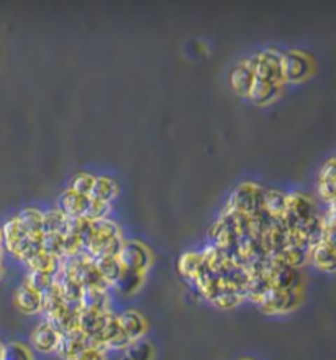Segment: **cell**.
I'll list each match as a JSON object with an SVG mask.
<instances>
[{"mask_svg":"<svg viewBox=\"0 0 336 360\" xmlns=\"http://www.w3.org/2000/svg\"><path fill=\"white\" fill-rule=\"evenodd\" d=\"M249 66L254 72V78L266 80V82L282 85L284 84V75H282V55L277 51L267 50L259 52L248 59Z\"/></svg>","mask_w":336,"mask_h":360,"instance_id":"1","label":"cell"},{"mask_svg":"<svg viewBox=\"0 0 336 360\" xmlns=\"http://www.w3.org/2000/svg\"><path fill=\"white\" fill-rule=\"evenodd\" d=\"M227 210L248 216L258 213L264 210V190L256 184H241L230 196Z\"/></svg>","mask_w":336,"mask_h":360,"instance_id":"2","label":"cell"},{"mask_svg":"<svg viewBox=\"0 0 336 360\" xmlns=\"http://www.w3.org/2000/svg\"><path fill=\"white\" fill-rule=\"evenodd\" d=\"M315 215V205L312 203L309 196L302 194H292L287 195V210L286 215L281 218V222L287 231H297L302 224L309 222L312 216Z\"/></svg>","mask_w":336,"mask_h":360,"instance_id":"3","label":"cell"},{"mask_svg":"<svg viewBox=\"0 0 336 360\" xmlns=\"http://www.w3.org/2000/svg\"><path fill=\"white\" fill-rule=\"evenodd\" d=\"M264 277L267 278L269 285L272 288H279V290H299L302 285V277L299 268L287 266L286 262L279 259L269 257L266 273Z\"/></svg>","mask_w":336,"mask_h":360,"instance_id":"4","label":"cell"},{"mask_svg":"<svg viewBox=\"0 0 336 360\" xmlns=\"http://www.w3.org/2000/svg\"><path fill=\"white\" fill-rule=\"evenodd\" d=\"M300 303L299 290H279V288H269L266 295L259 301V308L267 315L289 313L295 310Z\"/></svg>","mask_w":336,"mask_h":360,"instance_id":"5","label":"cell"},{"mask_svg":"<svg viewBox=\"0 0 336 360\" xmlns=\"http://www.w3.org/2000/svg\"><path fill=\"white\" fill-rule=\"evenodd\" d=\"M118 262L122 264L123 268L128 271L141 272L145 273L151 266V252L145 244L136 243V241H128L123 243L122 249L118 252Z\"/></svg>","mask_w":336,"mask_h":360,"instance_id":"6","label":"cell"},{"mask_svg":"<svg viewBox=\"0 0 336 360\" xmlns=\"http://www.w3.org/2000/svg\"><path fill=\"white\" fill-rule=\"evenodd\" d=\"M312 61L302 51H289L282 55V75L284 82H302L310 75Z\"/></svg>","mask_w":336,"mask_h":360,"instance_id":"7","label":"cell"},{"mask_svg":"<svg viewBox=\"0 0 336 360\" xmlns=\"http://www.w3.org/2000/svg\"><path fill=\"white\" fill-rule=\"evenodd\" d=\"M80 303L79 301H64L61 311H57L56 315L48 316V323H50L55 331L59 336L71 333V331L78 329V321L80 313Z\"/></svg>","mask_w":336,"mask_h":360,"instance_id":"8","label":"cell"},{"mask_svg":"<svg viewBox=\"0 0 336 360\" xmlns=\"http://www.w3.org/2000/svg\"><path fill=\"white\" fill-rule=\"evenodd\" d=\"M88 347H90L88 336H84L79 329H74L71 331V333L59 336V343H57L56 352L64 360H73L76 355L80 354Z\"/></svg>","mask_w":336,"mask_h":360,"instance_id":"9","label":"cell"},{"mask_svg":"<svg viewBox=\"0 0 336 360\" xmlns=\"http://www.w3.org/2000/svg\"><path fill=\"white\" fill-rule=\"evenodd\" d=\"M90 206V199L84 195L74 194L73 190H67L59 196V211L66 218H85Z\"/></svg>","mask_w":336,"mask_h":360,"instance_id":"10","label":"cell"},{"mask_svg":"<svg viewBox=\"0 0 336 360\" xmlns=\"http://www.w3.org/2000/svg\"><path fill=\"white\" fill-rule=\"evenodd\" d=\"M118 318V324L122 333L127 338L134 343V340H140L141 336L146 333V321L140 313L136 311H125Z\"/></svg>","mask_w":336,"mask_h":360,"instance_id":"11","label":"cell"},{"mask_svg":"<svg viewBox=\"0 0 336 360\" xmlns=\"http://www.w3.org/2000/svg\"><path fill=\"white\" fill-rule=\"evenodd\" d=\"M318 192L325 201L336 200V157L326 161L318 175Z\"/></svg>","mask_w":336,"mask_h":360,"instance_id":"12","label":"cell"},{"mask_svg":"<svg viewBox=\"0 0 336 360\" xmlns=\"http://www.w3.org/2000/svg\"><path fill=\"white\" fill-rule=\"evenodd\" d=\"M31 340L33 345H35L38 350H41V352H52V350H56L57 343H59V334H57L55 328L45 319L43 323L38 324V328L31 336Z\"/></svg>","mask_w":336,"mask_h":360,"instance_id":"13","label":"cell"},{"mask_svg":"<svg viewBox=\"0 0 336 360\" xmlns=\"http://www.w3.org/2000/svg\"><path fill=\"white\" fill-rule=\"evenodd\" d=\"M79 303H80V308L85 311L107 313V308H108L107 290H102V288H84Z\"/></svg>","mask_w":336,"mask_h":360,"instance_id":"14","label":"cell"},{"mask_svg":"<svg viewBox=\"0 0 336 360\" xmlns=\"http://www.w3.org/2000/svg\"><path fill=\"white\" fill-rule=\"evenodd\" d=\"M13 301H15L17 308L25 315H35L38 311H41V295L28 287L27 283H23L15 291Z\"/></svg>","mask_w":336,"mask_h":360,"instance_id":"15","label":"cell"},{"mask_svg":"<svg viewBox=\"0 0 336 360\" xmlns=\"http://www.w3.org/2000/svg\"><path fill=\"white\" fill-rule=\"evenodd\" d=\"M309 259L321 272H336V251L328 244L320 243L310 249Z\"/></svg>","mask_w":336,"mask_h":360,"instance_id":"16","label":"cell"},{"mask_svg":"<svg viewBox=\"0 0 336 360\" xmlns=\"http://www.w3.org/2000/svg\"><path fill=\"white\" fill-rule=\"evenodd\" d=\"M254 82V72L249 66L248 61L241 62V64L237 66V69H233L232 75H230V84H232V89L238 95H246L251 85Z\"/></svg>","mask_w":336,"mask_h":360,"instance_id":"17","label":"cell"},{"mask_svg":"<svg viewBox=\"0 0 336 360\" xmlns=\"http://www.w3.org/2000/svg\"><path fill=\"white\" fill-rule=\"evenodd\" d=\"M281 85L266 82V80L256 79L254 78V82L249 89L248 97L251 99V102H254L256 105H267L274 100L277 95H279Z\"/></svg>","mask_w":336,"mask_h":360,"instance_id":"18","label":"cell"},{"mask_svg":"<svg viewBox=\"0 0 336 360\" xmlns=\"http://www.w3.org/2000/svg\"><path fill=\"white\" fill-rule=\"evenodd\" d=\"M55 285L57 287V290L61 291L64 301H79L84 290V288L76 282V278L71 277L67 272L61 271V268L55 275Z\"/></svg>","mask_w":336,"mask_h":360,"instance_id":"19","label":"cell"},{"mask_svg":"<svg viewBox=\"0 0 336 360\" xmlns=\"http://www.w3.org/2000/svg\"><path fill=\"white\" fill-rule=\"evenodd\" d=\"M27 238L28 234L23 231L17 219H10V222L6 223V226L2 229L4 243H6V247L13 254V256H17Z\"/></svg>","mask_w":336,"mask_h":360,"instance_id":"20","label":"cell"},{"mask_svg":"<svg viewBox=\"0 0 336 360\" xmlns=\"http://www.w3.org/2000/svg\"><path fill=\"white\" fill-rule=\"evenodd\" d=\"M143 280H145V273L123 268L122 273H120V277L117 278V282L113 283V287L117 288L120 294L128 296V295L136 294V291L140 290V287L143 285Z\"/></svg>","mask_w":336,"mask_h":360,"instance_id":"21","label":"cell"},{"mask_svg":"<svg viewBox=\"0 0 336 360\" xmlns=\"http://www.w3.org/2000/svg\"><path fill=\"white\" fill-rule=\"evenodd\" d=\"M117 196V184L112 179L107 177H97L94 179L92 190H90L89 199L94 201H100V203H108Z\"/></svg>","mask_w":336,"mask_h":360,"instance_id":"22","label":"cell"},{"mask_svg":"<svg viewBox=\"0 0 336 360\" xmlns=\"http://www.w3.org/2000/svg\"><path fill=\"white\" fill-rule=\"evenodd\" d=\"M15 219L28 236H40V234H43V213L38 210H23Z\"/></svg>","mask_w":336,"mask_h":360,"instance_id":"23","label":"cell"},{"mask_svg":"<svg viewBox=\"0 0 336 360\" xmlns=\"http://www.w3.org/2000/svg\"><path fill=\"white\" fill-rule=\"evenodd\" d=\"M287 210V195L279 190H264V211L274 219H281Z\"/></svg>","mask_w":336,"mask_h":360,"instance_id":"24","label":"cell"},{"mask_svg":"<svg viewBox=\"0 0 336 360\" xmlns=\"http://www.w3.org/2000/svg\"><path fill=\"white\" fill-rule=\"evenodd\" d=\"M92 261L95 264V267H97L99 273L108 285H113L123 271L122 264L118 262L117 257H97L92 259Z\"/></svg>","mask_w":336,"mask_h":360,"instance_id":"25","label":"cell"},{"mask_svg":"<svg viewBox=\"0 0 336 360\" xmlns=\"http://www.w3.org/2000/svg\"><path fill=\"white\" fill-rule=\"evenodd\" d=\"M27 264L30 266L31 271L50 273V275H52V277H55L61 268V259L59 257H55V256H51V254H46L43 251L38 252L36 256L30 259V261H28Z\"/></svg>","mask_w":336,"mask_h":360,"instance_id":"26","label":"cell"},{"mask_svg":"<svg viewBox=\"0 0 336 360\" xmlns=\"http://www.w3.org/2000/svg\"><path fill=\"white\" fill-rule=\"evenodd\" d=\"M67 218L59 210L43 213V234H62L66 231Z\"/></svg>","mask_w":336,"mask_h":360,"instance_id":"27","label":"cell"},{"mask_svg":"<svg viewBox=\"0 0 336 360\" xmlns=\"http://www.w3.org/2000/svg\"><path fill=\"white\" fill-rule=\"evenodd\" d=\"M62 306H64V298H62L61 291L57 290L56 285H52L51 288H48L45 294H41V311H45L46 318L61 311Z\"/></svg>","mask_w":336,"mask_h":360,"instance_id":"28","label":"cell"},{"mask_svg":"<svg viewBox=\"0 0 336 360\" xmlns=\"http://www.w3.org/2000/svg\"><path fill=\"white\" fill-rule=\"evenodd\" d=\"M269 288H271V285H269L267 278L264 275L249 277V280L246 283V290H244V298H249L254 301V303H259Z\"/></svg>","mask_w":336,"mask_h":360,"instance_id":"29","label":"cell"},{"mask_svg":"<svg viewBox=\"0 0 336 360\" xmlns=\"http://www.w3.org/2000/svg\"><path fill=\"white\" fill-rule=\"evenodd\" d=\"M153 357H155V350H153L150 343L134 340L125 349L123 360H153Z\"/></svg>","mask_w":336,"mask_h":360,"instance_id":"30","label":"cell"},{"mask_svg":"<svg viewBox=\"0 0 336 360\" xmlns=\"http://www.w3.org/2000/svg\"><path fill=\"white\" fill-rule=\"evenodd\" d=\"M202 262H204L202 254L187 252L181 257V261H179V272L186 278H195L197 272H199L202 267Z\"/></svg>","mask_w":336,"mask_h":360,"instance_id":"31","label":"cell"},{"mask_svg":"<svg viewBox=\"0 0 336 360\" xmlns=\"http://www.w3.org/2000/svg\"><path fill=\"white\" fill-rule=\"evenodd\" d=\"M41 249L43 252L51 254L55 257H64V239H62V234H43Z\"/></svg>","mask_w":336,"mask_h":360,"instance_id":"32","label":"cell"},{"mask_svg":"<svg viewBox=\"0 0 336 360\" xmlns=\"http://www.w3.org/2000/svg\"><path fill=\"white\" fill-rule=\"evenodd\" d=\"M25 283L28 287L33 288V290L38 291V294L41 295V294H45L48 288H51L52 285H55V277L50 275V273L31 271Z\"/></svg>","mask_w":336,"mask_h":360,"instance_id":"33","label":"cell"},{"mask_svg":"<svg viewBox=\"0 0 336 360\" xmlns=\"http://www.w3.org/2000/svg\"><path fill=\"white\" fill-rule=\"evenodd\" d=\"M2 360H33V355L27 345L10 343L2 347Z\"/></svg>","mask_w":336,"mask_h":360,"instance_id":"34","label":"cell"},{"mask_svg":"<svg viewBox=\"0 0 336 360\" xmlns=\"http://www.w3.org/2000/svg\"><path fill=\"white\" fill-rule=\"evenodd\" d=\"M94 228V239H112L120 236L118 224H115L110 219H100V222H92Z\"/></svg>","mask_w":336,"mask_h":360,"instance_id":"35","label":"cell"},{"mask_svg":"<svg viewBox=\"0 0 336 360\" xmlns=\"http://www.w3.org/2000/svg\"><path fill=\"white\" fill-rule=\"evenodd\" d=\"M92 185H94V177L92 175L79 174L73 180V184H71V189L69 190H73L74 194H78V195L89 196L90 195V190H92Z\"/></svg>","mask_w":336,"mask_h":360,"instance_id":"36","label":"cell"},{"mask_svg":"<svg viewBox=\"0 0 336 360\" xmlns=\"http://www.w3.org/2000/svg\"><path fill=\"white\" fill-rule=\"evenodd\" d=\"M108 203H100V201L90 200V206L85 219H89V222H100V219H105V216L108 213Z\"/></svg>","mask_w":336,"mask_h":360,"instance_id":"37","label":"cell"},{"mask_svg":"<svg viewBox=\"0 0 336 360\" xmlns=\"http://www.w3.org/2000/svg\"><path fill=\"white\" fill-rule=\"evenodd\" d=\"M73 360H104V352H102V349L88 347V349H84L80 354L76 355Z\"/></svg>","mask_w":336,"mask_h":360,"instance_id":"38","label":"cell"},{"mask_svg":"<svg viewBox=\"0 0 336 360\" xmlns=\"http://www.w3.org/2000/svg\"><path fill=\"white\" fill-rule=\"evenodd\" d=\"M321 223H323L325 228L336 226V200L330 201L328 203V210H326V213L321 216Z\"/></svg>","mask_w":336,"mask_h":360,"instance_id":"39","label":"cell"},{"mask_svg":"<svg viewBox=\"0 0 336 360\" xmlns=\"http://www.w3.org/2000/svg\"><path fill=\"white\" fill-rule=\"evenodd\" d=\"M323 243L336 251V226H323Z\"/></svg>","mask_w":336,"mask_h":360,"instance_id":"40","label":"cell"},{"mask_svg":"<svg viewBox=\"0 0 336 360\" xmlns=\"http://www.w3.org/2000/svg\"><path fill=\"white\" fill-rule=\"evenodd\" d=\"M2 347H4V345L0 344V360H2Z\"/></svg>","mask_w":336,"mask_h":360,"instance_id":"41","label":"cell"},{"mask_svg":"<svg viewBox=\"0 0 336 360\" xmlns=\"http://www.w3.org/2000/svg\"><path fill=\"white\" fill-rule=\"evenodd\" d=\"M2 273H4V271H2V266H0V278H2Z\"/></svg>","mask_w":336,"mask_h":360,"instance_id":"42","label":"cell"},{"mask_svg":"<svg viewBox=\"0 0 336 360\" xmlns=\"http://www.w3.org/2000/svg\"><path fill=\"white\" fill-rule=\"evenodd\" d=\"M0 241H2V229H0Z\"/></svg>","mask_w":336,"mask_h":360,"instance_id":"43","label":"cell"},{"mask_svg":"<svg viewBox=\"0 0 336 360\" xmlns=\"http://www.w3.org/2000/svg\"><path fill=\"white\" fill-rule=\"evenodd\" d=\"M0 259H2V249H0Z\"/></svg>","mask_w":336,"mask_h":360,"instance_id":"44","label":"cell"}]
</instances>
